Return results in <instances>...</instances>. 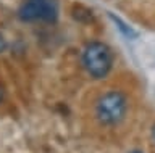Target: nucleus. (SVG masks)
<instances>
[{
  "mask_svg": "<svg viewBox=\"0 0 155 153\" xmlns=\"http://www.w3.org/2000/svg\"><path fill=\"white\" fill-rule=\"evenodd\" d=\"M128 114V98L120 90H108L95 102V118L102 126H118Z\"/></svg>",
  "mask_w": 155,
  "mask_h": 153,
  "instance_id": "obj_1",
  "label": "nucleus"
},
{
  "mask_svg": "<svg viewBox=\"0 0 155 153\" xmlns=\"http://www.w3.org/2000/svg\"><path fill=\"white\" fill-rule=\"evenodd\" d=\"M82 65L92 79H104L113 68V52L104 42H91L82 50Z\"/></svg>",
  "mask_w": 155,
  "mask_h": 153,
  "instance_id": "obj_2",
  "label": "nucleus"
},
{
  "mask_svg": "<svg viewBox=\"0 0 155 153\" xmlns=\"http://www.w3.org/2000/svg\"><path fill=\"white\" fill-rule=\"evenodd\" d=\"M19 20L32 21H55L58 16V8L53 0H23L18 10Z\"/></svg>",
  "mask_w": 155,
  "mask_h": 153,
  "instance_id": "obj_3",
  "label": "nucleus"
},
{
  "mask_svg": "<svg viewBox=\"0 0 155 153\" xmlns=\"http://www.w3.org/2000/svg\"><path fill=\"white\" fill-rule=\"evenodd\" d=\"M108 16H110V20L115 23L116 24V27H118V29L123 32V34L126 36V37H129V39H133V37H137V32H136L133 27H129L128 24H126V23L121 20V18H118V16H115L113 13H108Z\"/></svg>",
  "mask_w": 155,
  "mask_h": 153,
  "instance_id": "obj_4",
  "label": "nucleus"
},
{
  "mask_svg": "<svg viewBox=\"0 0 155 153\" xmlns=\"http://www.w3.org/2000/svg\"><path fill=\"white\" fill-rule=\"evenodd\" d=\"M7 47H8V44H7V39H5V37H3V34L0 32V53L7 50Z\"/></svg>",
  "mask_w": 155,
  "mask_h": 153,
  "instance_id": "obj_5",
  "label": "nucleus"
},
{
  "mask_svg": "<svg viewBox=\"0 0 155 153\" xmlns=\"http://www.w3.org/2000/svg\"><path fill=\"white\" fill-rule=\"evenodd\" d=\"M128 153H144L142 150H137V148H136V150H131V151H128Z\"/></svg>",
  "mask_w": 155,
  "mask_h": 153,
  "instance_id": "obj_6",
  "label": "nucleus"
},
{
  "mask_svg": "<svg viewBox=\"0 0 155 153\" xmlns=\"http://www.w3.org/2000/svg\"><path fill=\"white\" fill-rule=\"evenodd\" d=\"M152 137H153V140H155V124L152 126Z\"/></svg>",
  "mask_w": 155,
  "mask_h": 153,
  "instance_id": "obj_7",
  "label": "nucleus"
}]
</instances>
